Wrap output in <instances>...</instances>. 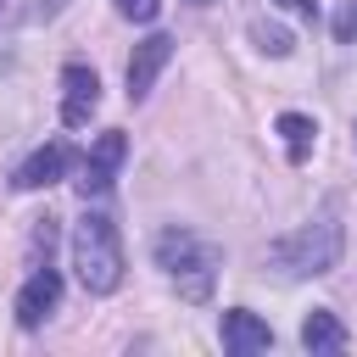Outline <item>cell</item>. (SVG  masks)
<instances>
[{"label": "cell", "mask_w": 357, "mask_h": 357, "mask_svg": "<svg viewBox=\"0 0 357 357\" xmlns=\"http://www.w3.org/2000/svg\"><path fill=\"white\" fill-rule=\"evenodd\" d=\"M123 156H128L123 128H106V134L89 145V156H84V178H78V190H84V195H106L112 178H117V167H123Z\"/></svg>", "instance_id": "5"}, {"label": "cell", "mask_w": 357, "mask_h": 357, "mask_svg": "<svg viewBox=\"0 0 357 357\" xmlns=\"http://www.w3.org/2000/svg\"><path fill=\"white\" fill-rule=\"evenodd\" d=\"M340 251H346V229H340L335 206H324L312 223H301V229H290L284 240L268 245V268L279 279H312V273L340 268Z\"/></svg>", "instance_id": "1"}, {"label": "cell", "mask_w": 357, "mask_h": 357, "mask_svg": "<svg viewBox=\"0 0 357 357\" xmlns=\"http://www.w3.org/2000/svg\"><path fill=\"white\" fill-rule=\"evenodd\" d=\"M273 128H279V139H284V156H290V162H307V151H312V134H318V123H312L307 112H284V117H279Z\"/></svg>", "instance_id": "11"}, {"label": "cell", "mask_w": 357, "mask_h": 357, "mask_svg": "<svg viewBox=\"0 0 357 357\" xmlns=\"http://www.w3.org/2000/svg\"><path fill=\"white\" fill-rule=\"evenodd\" d=\"M117 11H123L128 22H151V17L162 11V0H117Z\"/></svg>", "instance_id": "14"}, {"label": "cell", "mask_w": 357, "mask_h": 357, "mask_svg": "<svg viewBox=\"0 0 357 357\" xmlns=\"http://www.w3.org/2000/svg\"><path fill=\"white\" fill-rule=\"evenodd\" d=\"M56 301H61V279H56V268L45 262V268H33L28 284L17 290V324H22V329H39V324L56 312Z\"/></svg>", "instance_id": "6"}, {"label": "cell", "mask_w": 357, "mask_h": 357, "mask_svg": "<svg viewBox=\"0 0 357 357\" xmlns=\"http://www.w3.org/2000/svg\"><path fill=\"white\" fill-rule=\"evenodd\" d=\"M156 262L167 268V279L178 284L184 301H206L212 296V279H218V251L206 240H195L190 229H167L156 240Z\"/></svg>", "instance_id": "3"}, {"label": "cell", "mask_w": 357, "mask_h": 357, "mask_svg": "<svg viewBox=\"0 0 357 357\" xmlns=\"http://www.w3.org/2000/svg\"><path fill=\"white\" fill-rule=\"evenodd\" d=\"M351 134H357V128H351Z\"/></svg>", "instance_id": "17"}, {"label": "cell", "mask_w": 357, "mask_h": 357, "mask_svg": "<svg viewBox=\"0 0 357 357\" xmlns=\"http://www.w3.org/2000/svg\"><path fill=\"white\" fill-rule=\"evenodd\" d=\"M218 335H223V351H234V357H257V351L273 346V329H268L257 312H245V307H229Z\"/></svg>", "instance_id": "8"}, {"label": "cell", "mask_w": 357, "mask_h": 357, "mask_svg": "<svg viewBox=\"0 0 357 357\" xmlns=\"http://www.w3.org/2000/svg\"><path fill=\"white\" fill-rule=\"evenodd\" d=\"M95 106H100V78H95V67L67 61V67H61V123H67V128H84V123L95 117Z\"/></svg>", "instance_id": "4"}, {"label": "cell", "mask_w": 357, "mask_h": 357, "mask_svg": "<svg viewBox=\"0 0 357 357\" xmlns=\"http://www.w3.org/2000/svg\"><path fill=\"white\" fill-rule=\"evenodd\" d=\"M301 346H307L312 357L346 351V324H340L335 312H307V324H301Z\"/></svg>", "instance_id": "10"}, {"label": "cell", "mask_w": 357, "mask_h": 357, "mask_svg": "<svg viewBox=\"0 0 357 357\" xmlns=\"http://www.w3.org/2000/svg\"><path fill=\"white\" fill-rule=\"evenodd\" d=\"M190 6H212V0H190Z\"/></svg>", "instance_id": "16"}, {"label": "cell", "mask_w": 357, "mask_h": 357, "mask_svg": "<svg viewBox=\"0 0 357 357\" xmlns=\"http://www.w3.org/2000/svg\"><path fill=\"white\" fill-rule=\"evenodd\" d=\"M173 61V39L167 33H151V39H139L134 45V56H128V100H145L151 95V84H156V73Z\"/></svg>", "instance_id": "7"}, {"label": "cell", "mask_w": 357, "mask_h": 357, "mask_svg": "<svg viewBox=\"0 0 357 357\" xmlns=\"http://www.w3.org/2000/svg\"><path fill=\"white\" fill-rule=\"evenodd\" d=\"M284 6H290V11H301V17H312V6H318V0H284Z\"/></svg>", "instance_id": "15"}, {"label": "cell", "mask_w": 357, "mask_h": 357, "mask_svg": "<svg viewBox=\"0 0 357 357\" xmlns=\"http://www.w3.org/2000/svg\"><path fill=\"white\" fill-rule=\"evenodd\" d=\"M251 33H257V45H262L268 56H290V33H284V28H268V22H257Z\"/></svg>", "instance_id": "13"}, {"label": "cell", "mask_w": 357, "mask_h": 357, "mask_svg": "<svg viewBox=\"0 0 357 357\" xmlns=\"http://www.w3.org/2000/svg\"><path fill=\"white\" fill-rule=\"evenodd\" d=\"M73 268L89 296H112L123 284V245H117V229L106 212H84L73 223Z\"/></svg>", "instance_id": "2"}, {"label": "cell", "mask_w": 357, "mask_h": 357, "mask_svg": "<svg viewBox=\"0 0 357 357\" xmlns=\"http://www.w3.org/2000/svg\"><path fill=\"white\" fill-rule=\"evenodd\" d=\"M67 162H73V151H67L61 139H50V145H39V151L11 173V184H17V190H50V184H61Z\"/></svg>", "instance_id": "9"}, {"label": "cell", "mask_w": 357, "mask_h": 357, "mask_svg": "<svg viewBox=\"0 0 357 357\" xmlns=\"http://www.w3.org/2000/svg\"><path fill=\"white\" fill-rule=\"evenodd\" d=\"M329 28H335V39H340V45H357V0H340Z\"/></svg>", "instance_id": "12"}]
</instances>
